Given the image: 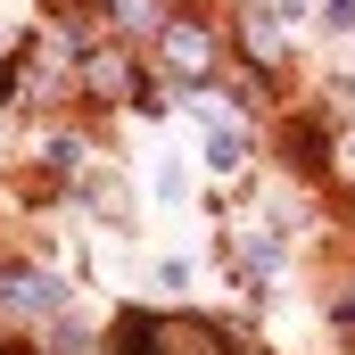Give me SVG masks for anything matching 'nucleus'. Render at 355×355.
Here are the masks:
<instances>
[{
	"label": "nucleus",
	"mask_w": 355,
	"mask_h": 355,
	"mask_svg": "<svg viewBox=\"0 0 355 355\" xmlns=\"http://www.w3.org/2000/svg\"><path fill=\"white\" fill-rule=\"evenodd\" d=\"M281 149H289V166H297V174H322V157H331V132H322L314 116H289V124H281Z\"/></svg>",
	"instance_id": "8"
},
{
	"label": "nucleus",
	"mask_w": 355,
	"mask_h": 355,
	"mask_svg": "<svg viewBox=\"0 0 355 355\" xmlns=\"http://www.w3.org/2000/svg\"><path fill=\"white\" fill-rule=\"evenodd\" d=\"M314 25H322V33H355V0H322Z\"/></svg>",
	"instance_id": "12"
},
{
	"label": "nucleus",
	"mask_w": 355,
	"mask_h": 355,
	"mask_svg": "<svg viewBox=\"0 0 355 355\" xmlns=\"http://www.w3.org/2000/svg\"><path fill=\"white\" fill-rule=\"evenodd\" d=\"M75 83H83L99 107H141V99H149V83H141V58H132L124 42H91L83 67H75Z\"/></svg>",
	"instance_id": "3"
},
{
	"label": "nucleus",
	"mask_w": 355,
	"mask_h": 355,
	"mask_svg": "<svg viewBox=\"0 0 355 355\" xmlns=\"http://www.w3.org/2000/svg\"><path fill=\"white\" fill-rule=\"evenodd\" d=\"M0 355H25V347H0Z\"/></svg>",
	"instance_id": "15"
},
{
	"label": "nucleus",
	"mask_w": 355,
	"mask_h": 355,
	"mask_svg": "<svg viewBox=\"0 0 355 355\" xmlns=\"http://www.w3.org/2000/svg\"><path fill=\"white\" fill-rule=\"evenodd\" d=\"M272 265H281V223L272 215H248V223H232V272L248 281V289H265Z\"/></svg>",
	"instance_id": "6"
},
{
	"label": "nucleus",
	"mask_w": 355,
	"mask_h": 355,
	"mask_svg": "<svg viewBox=\"0 0 355 355\" xmlns=\"http://www.w3.org/2000/svg\"><path fill=\"white\" fill-rule=\"evenodd\" d=\"M99 355H232V339L215 322H198V314H149V306H132V314L107 322Z\"/></svg>",
	"instance_id": "1"
},
{
	"label": "nucleus",
	"mask_w": 355,
	"mask_h": 355,
	"mask_svg": "<svg viewBox=\"0 0 355 355\" xmlns=\"http://www.w3.org/2000/svg\"><path fill=\"white\" fill-rule=\"evenodd\" d=\"M58 306H67V281L50 265L0 257V314H8V322H58Z\"/></svg>",
	"instance_id": "4"
},
{
	"label": "nucleus",
	"mask_w": 355,
	"mask_h": 355,
	"mask_svg": "<svg viewBox=\"0 0 355 355\" xmlns=\"http://www.w3.org/2000/svg\"><path fill=\"white\" fill-rule=\"evenodd\" d=\"M331 322H339V331H355V272L339 281V297H331Z\"/></svg>",
	"instance_id": "13"
},
{
	"label": "nucleus",
	"mask_w": 355,
	"mask_h": 355,
	"mask_svg": "<svg viewBox=\"0 0 355 355\" xmlns=\"http://www.w3.org/2000/svg\"><path fill=\"white\" fill-rule=\"evenodd\" d=\"M99 17L116 25V42H157V25L174 17L166 0H99Z\"/></svg>",
	"instance_id": "7"
},
{
	"label": "nucleus",
	"mask_w": 355,
	"mask_h": 355,
	"mask_svg": "<svg viewBox=\"0 0 355 355\" xmlns=\"http://www.w3.org/2000/svg\"><path fill=\"white\" fill-rule=\"evenodd\" d=\"M83 132H50V141H42V166H50V174H83Z\"/></svg>",
	"instance_id": "10"
},
{
	"label": "nucleus",
	"mask_w": 355,
	"mask_h": 355,
	"mask_svg": "<svg viewBox=\"0 0 355 355\" xmlns=\"http://www.w3.org/2000/svg\"><path fill=\"white\" fill-rule=\"evenodd\" d=\"M240 58L257 67V83H281L289 75V33H281V8L272 0H248L240 8Z\"/></svg>",
	"instance_id": "5"
},
{
	"label": "nucleus",
	"mask_w": 355,
	"mask_h": 355,
	"mask_svg": "<svg viewBox=\"0 0 355 355\" xmlns=\"http://www.w3.org/2000/svg\"><path fill=\"white\" fill-rule=\"evenodd\" d=\"M0 58H8V33H0Z\"/></svg>",
	"instance_id": "14"
},
{
	"label": "nucleus",
	"mask_w": 355,
	"mask_h": 355,
	"mask_svg": "<svg viewBox=\"0 0 355 355\" xmlns=\"http://www.w3.org/2000/svg\"><path fill=\"white\" fill-rule=\"evenodd\" d=\"M322 174L339 182V190H355V132L339 141V149H331V157H322Z\"/></svg>",
	"instance_id": "11"
},
{
	"label": "nucleus",
	"mask_w": 355,
	"mask_h": 355,
	"mask_svg": "<svg viewBox=\"0 0 355 355\" xmlns=\"http://www.w3.org/2000/svg\"><path fill=\"white\" fill-rule=\"evenodd\" d=\"M207 166H215V174H240V166H248V132H240V124H215V132H207Z\"/></svg>",
	"instance_id": "9"
},
{
	"label": "nucleus",
	"mask_w": 355,
	"mask_h": 355,
	"mask_svg": "<svg viewBox=\"0 0 355 355\" xmlns=\"http://www.w3.org/2000/svg\"><path fill=\"white\" fill-rule=\"evenodd\" d=\"M149 50H157V67H166L182 91H207L215 75H223V42H215V25H198V17H182V8L157 25Z\"/></svg>",
	"instance_id": "2"
}]
</instances>
